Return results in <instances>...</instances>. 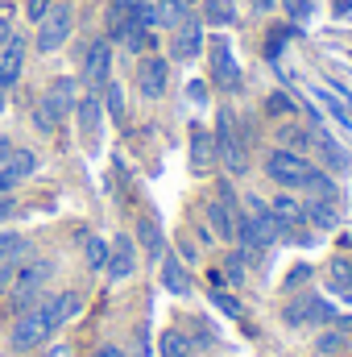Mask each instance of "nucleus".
I'll list each match as a JSON object with an SVG mask.
<instances>
[{"label": "nucleus", "mask_w": 352, "mask_h": 357, "mask_svg": "<svg viewBox=\"0 0 352 357\" xmlns=\"http://www.w3.org/2000/svg\"><path fill=\"white\" fill-rule=\"evenodd\" d=\"M332 324H336V328H344V333L352 337V316H340V312H336V320H332Z\"/></svg>", "instance_id": "obj_49"}, {"label": "nucleus", "mask_w": 352, "mask_h": 357, "mask_svg": "<svg viewBox=\"0 0 352 357\" xmlns=\"http://www.w3.org/2000/svg\"><path fill=\"white\" fill-rule=\"evenodd\" d=\"M116 50H125L129 59H141V54H154V50H162V38H158V29L129 25V29L116 38Z\"/></svg>", "instance_id": "obj_22"}, {"label": "nucleus", "mask_w": 352, "mask_h": 357, "mask_svg": "<svg viewBox=\"0 0 352 357\" xmlns=\"http://www.w3.org/2000/svg\"><path fill=\"white\" fill-rule=\"evenodd\" d=\"M298 195L303 199H344V191H340V178L332 175V171H323L319 162H311V171L303 175V183H298Z\"/></svg>", "instance_id": "obj_21"}, {"label": "nucleus", "mask_w": 352, "mask_h": 357, "mask_svg": "<svg viewBox=\"0 0 352 357\" xmlns=\"http://www.w3.org/2000/svg\"><path fill=\"white\" fill-rule=\"evenodd\" d=\"M186 354H195V349H191V337L182 333V324L166 328V333L158 337V357H186Z\"/></svg>", "instance_id": "obj_34"}, {"label": "nucleus", "mask_w": 352, "mask_h": 357, "mask_svg": "<svg viewBox=\"0 0 352 357\" xmlns=\"http://www.w3.org/2000/svg\"><path fill=\"white\" fill-rule=\"evenodd\" d=\"M112 71H116V42L112 38H104V33H95L88 38L83 46H79V88L83 91H104V84L112 79Z\"/></svg>", "instance_id": "obj_3"}, {"label": "nucleus", "mask_w": 352, "mask_h": 357, "mask_svg": "<svg viewBox=\"0 0 352 357\" xmlns=\"http://www.w3.org/2000/svg\"><path fill=\"white\" fill-rule=\"evenodd\" d=\"M50 337L54 333H50V320H46L42 303L29 307V312H21V316H13V324H8V349L13 354H38Z\"/></svg>", "instance_id": "obj_9"}, {"label": "nucleus", "mask_w": 352, "mask_h": 357, "mask_svg": "<svg viewBox=\"0 0 352 357\" xmlns=\"http://www.w3.org/2000/svg\"><path fill=\"white\" fill-rule=\"evenodd\" d=\"M175 254L182 258V266H195V262H199V245H195V241H191L186 233H182V237L175 241Z\"/></svg>", "instance_id": "obj_41"}, {"label": "nucleus", "mask_w": 352, "mask_h": 357, "mask_svg": "<svg viewBox=\"0 0 352 357\" xmlns=\"http://www.w3.org/2000/svg\"><path fill=\"white\" fill-rule=\"evenodd\" d=\"M186 96H191L195 104H207V100H211V84H207V79H191V84H186Z\"/></svg>", "instance_id": "obj_44"}, {"label": "nucleus", "mask_w": 352, "mask_h": 357, "mask_svg": "<svg viewBox=\"0 0 352 357\" xmlns=\"http://www.w3.org/2000/svg\"><path fill=\"white\" fill-rule=\"evenodd\" d=\"M108 245H112V250H108V266H104V278H108L112 287H120V282H129V278L137 274V266H141V250H137L133 233H116Z\"/></svg>", "instance_id": "obj_12"}, {"label": "nucleus", "mask_w": 352, "mask_h": 357, "mask_svg": "<svg viewBox=\"0 0 352 357\" xmlns=\"http://www.w3.org/2000/svg\"><path fill=\"white\" fill-rule=\"evenodd\" d=\"M54 4H58V0H21V17H25V25L33 29V25H38Z\"/></svg>", "instance_id": "obj_39"}, {"label": "nucleus", "mask_w": 352, "mask_h": 357, "mask_svg": "<svg viewBox=\"0 0 352 357\" xmlns=\"http://www.w3.org/2000/svg\"><path fill=\"white\" fill-rule=\"evenodd\" d=\"M328 291H332L340 303H352V258L349 254L328 258Z\"/></svg>", "instance_id": "obj_28"}, {"label": "nucleus", "mask_w": 352, "mask_h": 357, "mask_svg": "<svg viewBox=\"0 0 352 357\" xmlns=\"http://www.w3.org/2000/svg\"><path fill=\"white\" fill-rule=\"evenodd\" d=\"M307 282H311V266H294L290 274H286V287H282V291H286V295H294V291H303Z\"/></svg>", "instance_id": "obj_42"}, {"label": "nucleus", "mask_w": 352, "mask_h": 357, "mask_svg": "<svg viewBox=\"0 0 352 357\" xmlns=\"http://www.w3.org/2000/svg\"><path fill=\"white\" fill-rule=\"evenodd\" d=\"M290 38H298V25H290V21H282V25H269V33H265V42H262L265 63H278V59H282V46H286Z\"/></svg>", "instance_id": "obj_32"}, {"label": "nucleus", "mask_w": 352, "mask_h": 357, "mask_svg": "<svg viewBox=\"0 0 352 357\" xmlns=\"http://www.w3.org/2000/svg\"><path fill=\"white\" fill-rule=\"evenodd\" d=\"M133 13H137V0H108V4H104V13H99V21H104V29H99V33L116 42V38L133 25Z\"/></svg>", "instance_id": "obj_24"}, {"label": "nucleus", "mask_w": 352, "mask_h": 357, "mask_svg": "<svg viewBox=\"0 0 352 357\" xmlns=\"http://www.w3.org/2000/svg\"><path fill=\"white\" fill-rule=\"evenodd\" d=\"M71 121H75V129H79V142L95 154V150H99V133H104V100H99V91H79Z\"/></svg>", "instance_id": "obj_13"}, {"label": "nucleus", "mask_w": 352, "mask_h": 357, "mask_svg": "<svg viewBox=\"0 0 352 357\" xmlns=\"http://www.w3.org/2000/svg\"><path fill=\"white\" fill-rule=\"evenodd\" d=\"M133 241H137L141 258H145V262H154V266L162 262V254H166V245H170L154 212H141V216H137V233H133Z\"/></svg>", "instance_id": "obj_17"}, {"label": "nucleus", "mask_w": 352, "mask_h": 357, "mask_svg": "<svg viewBox=\"0 0 352 357\" xmlns=\"http://www.w3.org/2000/svg\"><path fill=\"white\" fill-rule=\"evenodd\" d=\"M211 142H216V162H220V171L232 178H245L253 171V154L237 142V133H232V104H220L216 108V125H211Z\"/></svg>", "instance_id": "obj_2"}, {"label": "nucleus", "mask_w": 352, "mask_h": 357, "mask_svg": "<svg viewBox=\"0 0 352 357\" xmlns=\"http://www.w3.org/2000/svg\"><path fill=\"white\" fill-rule=\"evenodd\" d=\"M33 254V241L17 229H0V262H21Z\"/></svg>", "instance_id": "obj_30"}, {"label": "nucleus", "mask_w": 352, "mask_h": 357, "mask_svg": "<svg viewBox=\"0 0 352 357\" xmlns=\"http://www.w3.org/2000/svg\"><path fill=\"white\" fill-rule=\"evenodd\" d=\"M75 25H79V8H75V0H58V4H54V8L33 25L29 50H38V59L58 54V50L75 38Z\"/></svg>", "instance_id": "obj_1"}, {"label": "nucleus", "mask_w": 352, "mask_h": 357, "mask_svg": "<svg viewBox=\"0 0 352 357\" xmlns=\"http://www.w3.org/2000/svg\"><path fill=\"white\" fill-rule=\"evenodd\" d=\"M336 320V307L319 295V291H294L286 303H282V324L286 328H328Z\"/></svg>", "instance_id": "obj_5"}, {"label": "nucleus", "mask_w": 352, "mask_h": 357, "mask_svg": "<svg viewBox=\"0 0 352 357\" xmlns=\"http://www.w3.org/2000/svg\"><path fill=\"white\" fill-rule=\"evenodd\" d=\"M349 357H352V345H349Z\"/></svg>", "instance_id": "obj_51"}, {"label": "nucleus", "mask_w": 352, "mask_h": 357, "mask_svg": "<svg viewBox=\"0 0 352 357\" xmlns=\"http://www.w3.org/2000/svg\"><path fill=\"white\" fill-rule=\"evenodd\" d=\"M349 345H352V337L344 328H336V324L315 333V354L319 357H349Z\"/></svg>", "instance_id": "obj_29"}, {"label": "nucleus", "mask_w": 352, "mask_h": 357, "mask_svg": "<svg viewBox=\"0 0 352 357\" xmlns=\"http://www.w3.org/2000/svg\"><path fill=\"white\" fill-rule=\"evenodd\" d=\"M186 150H191V171H195V175H211V171H220V162H216V142H211V129H207L203 121H191Z\"/></svg>", "instance_id": "obj_14"}, {"label": "nucleus", "mask_w": 352, "mask_h": 357, "mask_svg": "<svg viewBox=\"0 0 352 357\" xmlns=\"http://www.w3.org/2000/svg\"><path fill=\"white\" fill-rule=\"evenodd\" d=\"M21 75H25V59H0V96H8L17 88Z\"/></svg>", "instance_id": "obj_37"}, {"label": "nucleus", "mask_w": 352, "mask_h": 357, "mask_svg": "<svg viewBox=\"0 0 352 357\" xmlns=\"http://www.w3.org/2000/svg\"><path fill=\"white\" fill-rule=\"evenodd\" d=\"M195 13L203 25H216V29H228L241 21V0H195Z\"/></svg>", "instance_id": "obj_23"}, {"label": "nucleus", "mask_w": 352, "mask_h": 357, "mask_svg": "<svg viewBox=\"0 0 352 357\" xmlns=\"http://www.w3.org/2000/svg\"><path fill=\"white\" fill-rule=\"evenodd\" d=\"M91 357H129V354H125L116 341H104V345H95V354H91Z\"/></svg>", "instance_id": "obj_47"}, {"label": "nucleus", "mask_w": 352, "mask_h": 357, "mask_svg": "<svg viewBox=\"0 0 352 357\" xmlns=\"http://www.w3.org/2000/svg\"><path fill=\"white\" fill-rule=\"evenodd\" d=\"M13 216H17V199H13V195H0V229H4Z\"/></svg>", "instance_id": "obj_46"}, {"label": "nucleus", "mask_w": 352, "mask_h": 357, "mask_svg": "<svg viewBox=\"0 0 352 357\" xmlns=\"http://www.w3.org/2000/svg\"><path fill=\"white\" fill-rule=\"evenodd\" d=\"M99 100H104V116H108L112 125H129V88H125L116 75L104 84Z\"/></svg>", "instance_id": "obj_26"}, {"label": "nucleus", "mask_w": 352, "mask_h": 357, "mask_svg": "<svg viewBox=\"0 0 352 357\" xmlns=\"http://www.w3.org/2000/svg\"><path fill=\"white\" fill-rule=\"evenodd\" d=\"M170 71H175V63H170L162 50L133 59V88H137V96L150 100V104L166 100V91H170Z\"/></svg>", "instance_id": "obj_7"}, {"label": "nucleus", "mask_w": 352, "mask_h": 357, "mask_svg": "<svg viewBox=\"0 0 352 357\" xmlns=\"http://www.w3.org/2000/svg\"><path fill=\"white\" fill-rule=\"evenodd\" d=\"M29 125H33V133H38V137H54V133L63 129V121L50 112V104H46L42 96H38V100H33V108H29Z\"/></svg>", "instance_id": "obj_33"}, {"label": "nucleus", "mask_w": 352, "mask_h": 357, "mask_svg": "<svg viewBox=\"0 0 352 357\" xmlns=\"http://www.w3.org/2000/svg\"><path fill=\"white\" fill-rule=\"evenodd\" d=\"M278 8L286 13V21H290V25H303V21H311L315 0H278Z\"/></svg>", "instance_id": "obj_38"}, {"label": "nucleus", "mask_w": 352, "mask_h": 357, "mask_svg": "<svg viewBox=\"0 0 352 357\" xmlns=\"http://www.w3.org/2000/svg\"><path fill=\"white\" fill-rule=\"evenodd\" d=\"M191 233H195V241H199V245H216V233L207 229V220H203V216H199V220H191Z\"/></svg>", "instance_id": "obj_45"}, {"label": "nucleus", "mask_w": 352, "mask_h": 357, "mask_svg": "<svg viewBox=\"0 0 352 357\" xmlns=\"http://www.w3.org/2000/svg\"><path fill=\"white\" fill-rule=\"evenodd\" d=\"M311 162H319L323 171H332L336 178L352 175V150L344 142H336L323 125H315V133H311Z\"/></svg>", "instance_id": "obj_10"}, {"label": "nucleus", "mask_w": 352, "mask_h": 357, "mask_svg": "<svg viewBox=\"0 0 352 357\" xmlns=\"http://www.w3.org/2000/svg\"><path fill=\"white\" fill-rule=\"evenodd\" d=\"M203 46H207V25L199 21V13H191L175 29H166V59L175 67H191L203 54Z\"/></svg>", "instance_id": "obj_8"}, {"label": "nucleus", "mask_w": 352, "mask_h": 357, "mask_svg": "<svg viewBox=\"0 0 352 357\" xmlns=\"http://www.w3.org/2000/svg\"><path fill=\"white\" fill-rule=\"evenodd\" d=\"M199 212H203L207 229L216 233V241H224V245H228V241H232V212H228L216 195H203V199H199Z\"/></svg>", "instance_id": "obj_25"}, {"label": "nucleus", "mask_w": 352, "mask_h": 357, "mask_svg": "<svg viewBox=\"0 0 352 357\" xmlns=\"http://www.w3.org/2000/svg\"><path fill=\"white\" fill-rule=\"evenodd\" d=\"M311 133H315V125L303 121V112L290 116V121H273V146H282V150L311 154Z\"/></svg>", "instance_id": "obj_18"}, {"label": "nucleus", "mask_w": 352, "mask_h": 357, "mask_svg": "<svg viewBox=\"0 0 352 357\" xmlns=\"http://www.w3.org/2000/svg\"><path fill=\"white\" fill-rule=\"evenodd\" d=\"M158 282H162V291H170V295H178V299L195 291V282H191V266H182V258H178L175 250L162 254V262H158Z\"/></svg>", "instance_id": "obj_20"}, {"label": "nucleus", "mask_w": 352, "mask_h": 357, "mask_svg": "<svg viewBox=\"0 0 352 357\" xmlns=\"http://www.w3.org/2000/svg\"><path fill=\"white\" fill-rule=\"evenodd\" d=\"M249 270H253V266H249V262H245L232 245L224 250V258H220V274H224V282H228L232 291H241V287L249 282Z\"/></svg>", "instance_id": "obj_31"}, {"label": "nucleus", "mask_w": 352, "mask_h": 357, "mask_svg": "<svg viewBox=\"0 0 352 357\" xmlns=\"http://www.w3.org/2000/svg\"><path fill=\"white\" fill-rule=\"evenodd\" d=\"M303 212H307V225L315 233H336L344 225V199H303Z\"/></svg>", "instance_id": "obj_19"}, {"label": "nucleus", "mask_w": 352, "mask_h": 357, "mask_svg": "<svg viewBox=\"0 0 352 357\" xmlns=\"http://www.w3.org/2000/svg\"><path fill=\"white\" fill-rule=\"evenodd\" d=\"M257 171H262L273 187H282V191H298L303 175L311 171V154H294V150L269 146V150H262V158H257Z\"/></svg>", "instance_id": "obj_6"}, {"label": "nucleus", "mask_w": 352, "mask_h": 357, "mask_svg": "<svg viewBox=\"0 0 352 357\" xmlns=\"http://www.w3.org/2000/svg\"><path fill=\"white\" fill-rule=\"evenodd\" d=\"M8 154H13V142H8V137H0V171H4V162H8Z\"/></svg>", "instance_id": "obj_48"}, {"label": "nucleus", "mask_w": 352, "mask_h": 357, "mask_svg": "<svg viewBox=\"0 0 352 357\" xmlns=\"http://www.w3.org/2000/svg\"><path fill=\"white\" fill-rule=\"evenodd\" d=\"M207 299H211V303H216L224 316H232V320H241V316H245V303H241V295H232L228 287H211V291H207Z\"/></svg>", "instance_id": "obj_36"}, {"label": "nucleus", "mask_w": 352, "mask_h": 357, "mask_svg": "<svg viewBox=\"0 0 352 357\" xmlns=\"http://www.w3.org/2000/svg\"><path fill=\"white\" fill-rule=\"evenodd\" d=\"M83 307H88V295L79 291V287H63V291H54V295H46L42 299V312H46V320H50V333L58 337L71 320H79L83 316Z\"/></svg>", "instance_id": "obj_11"}, {"label": "nucleus", "mask_w": 352, "mask_h": 357, "mask_svg": "<svg viewBox=\"0 0 352 357\" xmlns=\"http://www.w3.org/2000/svg\"><path fill=\"white\" fill-rule=\"evenodd\" d=\"M278 13V0H249V17L253 21H269Z\"/></svg>", "instance_id": "obj_43"}, {"label": "nucleus", "mask_w": 352, "mask_h": 357, "mask_svg": "<svg viewBox=\"0 0 352 357\" xmlns=\"http://www.w3.org/2000/svg\"><path fill=\"white\" fill-rule=\"evenodd\" d=\"M33 171H38V150L33 146H13V154L0 171V195H13Z\"/></svg>", "instance_id": "obj_15"}, {"label": "nucleus", "mask_w": 352, "mask_h": 357, "mask_svg": "<svg viewBox=\"0 0 352 357\" xmlns=\"http://www.w3.org/2000/svg\"><path fill=\"white\" fill-rule=\"evenodd\" d=\"M79 91H83V88H79V79H75V75H54V79L46 84V91H42V100H46V104H50V112L67 125V121H71V112H75Z\"/></svg>", "instance_id": "obj_16"}, {"label": "nucleus", "mask_w": 352, "mask_h": 357, "mask_svg": "<svg viewBox=\"0 0 352 357\" xmlns=\"http://www.w3.org/2000/svg\"><path fill=\"white\" fill-rule=\"evenodd\" d=\"M319 100H323V108H328V112H332V116H336V121H340L344 129H352V112L344 108V104H340V100H336V96H328V91H319Z\"/></svg>", "instance_id": "obj_40"}, {"label": "nucleus", "mask_w": 352, "mask_h": 357, "mask_svg": "<svg viewBox=\"0 0 352 357\" xmlns=\"http://www.w3.org/2000/svg\"><path fill=\"white\" fill-rule=\"evenodd\" d=\"M186 357H203V354H186Z\"/></svg>", "instance_id": "obj_50"}, {"label": "nucleus", "mask_w": 352, "mask_h": 357, "mask_svg": "<svg viewBox=\"0 0 352 357\" xmlns=\"http://www.w3.org/2000/svg\"><path fill=\"white\" fill-rule=\"evenodd\" d=\"M108 241L104 237H83V262H88L91 274H104V266H108Z\"/></svg>", "instance_id": "obj_35"}, {"label": "nucleus", "mask_w": 352, "mask_h": 357, "mask_svg": "<svg viewBox=\"0 0 352 357\" xmlns=\"http://www.w3.org/2000/svg\"><path fill=\"white\" fill-rule=\"evenodd\" d=\"M262 116H265V125H273V121H290V116H298V100H294L286 88H269L262 96Z\"/></svg>", "instance_id": "obj_27"}, {"label": "nucleus", "mask_w": 352, "mask_h": 357, "mask_svg": "<svg viewBox=\"0 0 352 357\" xmlns=\"http://www.w3.org/2000/svg\"><path fill=\"white\" fill-rule=\"evenodd\" d=\"M207 84L211 91H220V96H237L241 84H245V71H241V63H237V54H232V42L224 38V33H216V38H207Z\"/></svg>", "instance_id": "obj_4"}]
</instances>
